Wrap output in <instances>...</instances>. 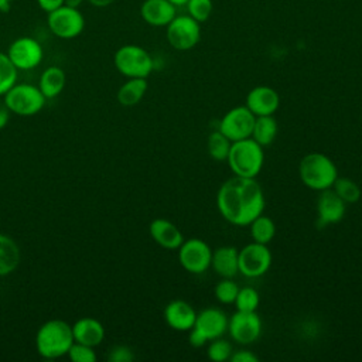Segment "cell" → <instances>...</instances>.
I'll use <instances>...</instances> for the list:
<instances>
[{"label": "cell", "mask_w": 362, "mask_h": 362, "mask_svg": "<svg viewBox=\"0 0 362 362\" xmlns=\"http://www.w3.org/2000/svg\"><path fill=\"white\" fill-rule=\"evenodd\" d=\"M216 206L229 223L247 226L263 214L266 201L262 187L255 178L235 175L226 180L218 189Z\"/></svg>", "instance_id": "1"}, {"label": "cell", "mask_w": 362, "mask_h": 362, "mask_svg": "<svg viewBox=\"0 0 362 362\" xmlns=\"http://www.w3.org/2000/svg\"><path fill=\"white\" fill-rule=\"evenodd\" d=\"M72 344V325L62 320H49L44 322L35 335L37 351L47 359H55L66 355Z\"/></svg>", "instance_id": "2"}, {"label": "cell", "mask_w": 362, "mask_h": 362, "mask_svg": "<svg viewBox=\"0 0 362 362\" xmlns=\"http://www.w3.org/2000/svg\"><path fill=\"white\" fill-rule=\"evenodd\" d=\"M226 163L235 175L256 178L264 163L263 147L252 137L232 141Z\"/></svg>", "instance_id": "3"}, {"label": "cell", "mask_w": 362, "mask_h": 362, "mask_svg": "<svg viewBox=\"0 0 362 362\" xmlns=\"http://www.w3.org/2000/svg\"><path fill=\"white\" fill-rule=\"evenodd\" d=\"M298 175L305 187L314 191H322L332 187L338 178V170L328 156L322 153H310L301 158Z\"/></svg>", "instance_id": "4"}, {"label": "cell", "mask_w": 362, "mask_h": 362, "mask_svg": "<svg viewBox=\"0 0 362 362\" xmlns=\"http://www.w3.org/2000/svg\"><path fill=\"white\" fill-rule=\"evenodd\" d=\"M228 320L221 308H204L197 314L194 327L189 329V344L194 348H201L208 341L222 337L228 331Z\"/></svg>", "instance_id": "5"}, {"label": "cell", "mask_w": 362, "mask_h": 362, "mask_svg": "<svg viewBox=\"0 0 362 362\" xmlns=\"http://www.w3.org/2000/svg\"><path fill=\"white\" fill-rule=\"evenodd\" d=\"M113 62L116 69L127 78H147L154 68L151 55L143 47L134 44L120 47L115 52Z\"/></svg>", "instance_id": "6"}, {"label": "cell", "mask_w": 362, "mask_h": 362, "mask_svg": "<svg viewBox=\"0 0 362 362\" xmlns=\"http://www.w3.org/2000/svg\"><path fill=\"white\" fill-rule=\"evenodd\" d=\"M45 96L38 86L30 83L13 85L4 93V105L18 116H33L45 105Z\"/></svg>", "instance_id": "7"}, {"label": "cell", "mask_w": 362, "mask_h": 362, "mask_svg": "<svg viewBox=\"0 0 362 362\" xmlns=\"http://www.w3.org/2000/svg\"><path fill=\"white\" fill-rule=\"evenodd\" d=\"M47 24L49 31L62 40L78 37L85 28V17L76 7L61 6L48 13Z\"/></svg>", "instance_id": "8"}, {"label": "cell", "mask_w": 362, "mask_h": 362, "mask_svg": "<svg viewBox=\"0 0 362 362\" xmlns=\"http://www.w3.org/2000/svg\"><path fill=\"white\" fill-rule=\"evenodd\" d=\"M201 23L191 16H175L167 24V40L174 49H192L201 40Z\"/></svg>", "instance_id": "9"}, {"label": "cell", "mask_w": 362, "mask_h": 362, "mask_svg": "<svg viewBox=\"0 0 362 362\" xmlns=\"http://www.w3.org/2000/svg\"><path fill=\"white\" fill-rule=\"evenodd\" d=\"M178 260L187 272L192 274H202L211 267L212 249L205 240L189 238L178 247Z\"/></svg>", "instance_id": "10"}, {"label": "cell", "mask_w": 362, "mask_h": 362, "mask_svg": "<svg viewBox=\"0 0 362 362\" xmlns=\"http://www.w3.org/2000/svg\"><path fill=\"white\" fill-rule=\"evenodd\" d=\"M239 272L250 279L263 276L272 266V253L267 245L252 242L239 250Z\"/></svg>", "instance_id": "11"}, {"label": "cell", "mask_w": 362, "mask_h": 362, "mask_svg": "<svg viewBox=\"0 0 362 362\" xmlns=\"http://www.w3.org/2000/svg\"><path fill=\"white\" fill-rule=\"evenodd\" d=\"M255 119L256 116L246 106H236L223 115L218 130L230 141L243 140L252 136Z\"/></svg>", "instance_id": "12"}, {"label": "cell", "mask_w": 362, "mask_h": 362, "mask_svg": "<svg viewBox=\"0 0 362 362\" xmlns=\"http://www.w3.org/2000/svg\"><path fill=\"white\" fill-rule=\"evenodd\" d=\"M228 332L238 344H253L262 334V320L256 311L238 310L228 320Z\"/></svg>", "instance_id": "13"}, {"label": "cell", "mask_w": 362, "mask_h": 362, "mask_svg": "<svg viewBox=\"0 0 362 362\" xmlns=\"http://www.w3.org/2000/svg\"><path fill=\"white\" fill-rule=\"evenodd\" d=\"M7 55L17 69L28 71L41 64L44 51L41 44L35 38L18 37L10 44Z\"/></svg>", "instance_id": "14"}, {"label": "cell", "mask_w": 362, "mask_h": 362, "mask_svg": "<svg viewBox=\"0 0 362 362\" xmlns=\"http://www.w3.org/2000/svg\"><path fill=\"white\" fill-rule=\"evenodd\" d=\"M346 211V204L335 194L332 188L320 191L317 199V225L325 228L331 223L342 221Z\"/></svg>", "instance_id": "15"}, {"label": "cell", "mask_w": 362, "mask_h": 362, "mask_svg": "<svg viewBox=\"0 0 362 362\" xmlns=\"http://www.w3.org/2000/svg\"><path fill=\"white\" fill-rule=\"evenodd\" d=\"M255 116H269L274 115L280 106V96L277 90L270 86L260 85L255 86L246 95L245 105Z\"/></svg>", "instance_id": "16"}, {"label": "cell", "mask_w": 362, "mask_h": 362, "mask_svg": "<svg viewBox=\"0 0 362 362\" xmlns=\"http://www.w3.org/2000/svg\"><path fill=\"white\" fill-rule=\"evenodd\" d=\"M197 311L184 300H173L164 308V320L167 325L175 331H189L194 327Z\"/></svg>", "instance_id": "17"}, {"label": "cell", "mask_w": 362, "mask_h": 362, "mask_svg": "<svg viewBox=\"0 0 362 362\" xmlns=\"http://www.w3.org/2000/svg\"><path fill=\"white\" fill-rule=\"evenodd\" d=\"M175 6L168 0H144L140 7L141 18L153 27H167L177 16Z\"/></svg>", "instance_id": "18"}, {"label": "cell", "mask_w": 362, "mask_h": 362, "mask_svg": "<svg viewBox=\"0 0 362 362\" xmlns=\"http://www.w3.org/2000/svg\"><path fill=\"white\" fill-rule=\"evenodd\" d=\"M150 235L153 238V240L160 245L164 249L168 250H174L178 249L181 246V243L184 242V236L181 233V230L168 219L164 218H157L154 219L150 226H148Z\"/></svg>", "instance_id": "19"}, {"label": "cell", "mask_w": 362, "mask_h": 362, "mask_svg": "<svg viewBox=\"0 0 362 362\" xmlns=\"http://www.w3.org/2000/svg\"><path fill=\"white\" fill-rule=\"evenodd\" d=\"M72 334L75 342L96 346L105 338V328L100 321L90 317H83L72 325Z\"/></svg>", "instance_id": "20"}, {"label": "cell", "mask_w": 362, "mask_h": 362, "mask_svg": "<svg viewBox=\"0 0 362 362\" xmlns=\"http://www.w3.org/2000/svg\"><path fill=\"white\" fill-rule=\"evenodd\" d=\"M239 250L233 246H222L212 252L211 267L223 279H232L239 272Z\"/></svg>", "instance_id": "21"}, {"label": "cell", "mask_w": 362, "mask_h": 362, "mask_svg": "<svg viewBox=\"0 0 362 362\" xmlns=\"http://www.w3.org/2000/svg\"><path fill=\"white\" fill-rule=\"evenodd\" d=\"M66 82V76L64 69L59 66H48L40 76V90L47 99H52L58 96Z\"/></svg>", "instance_id": "22"}, {"label": "cell", "mask_w": 362, "mask_h": 362, "mask_svg": "<svg viewBox=\"0 0 362 362\" xmlns=\"http://www.w3.org/2000/svg\"><path fill=\"white\" fill-rule=\"evenodd\" d=\"M20 263V249L14 239L0 233V277L17 269Z\"/></svg>", "instance_id": "23"}, {"label": "cell", "mask_w": 362, "mask_h": 362, "mask_svg": "<svg viewBox=\"0 0 362 362\" xmlns=\"http://www.w3.org/2000/svg\"><path fill=\"white\" fill-rule=\"evenodd\" d=\"M147 86L146 78H129V81L124 82L117 90L119 103L123 106L137 105L143 99Z\"/></svg>", "instance_id": "24"}, {"label": "cell", "mask_w": 362, "mask_h": 362, "mask_svg": "<svg viewBox=\"0 0 362 362\" xmlns=\"http://www.w3.org/2000/svg\"><path fill=\"white\" fill-rule=\"evenodd\" d=\"M277 120L273 115L269 116H256L253 130H252V139L259 143L262 147H266L272 144L277 136Z\"/></svg>", "instance_id": "25"}, {"label": "cell", "mask_w": 362, "mask_h": 362, "mask_svg": "<svg viewBox=\"0 0 362 362\" xmlns=\"http://www.w3.org/2000/svg\"><path fill=\"white\" fill-rule=\"evenodd\" d=\"M250 228V236L253 242L267 245L273 240L276 235V225L272 218L260 214L257 218H255L249 225Z\"/></svg>", "instance_id": "26"}, {"label": "cell", "mask_w": 362, "mask_h": 362, "mask_svg": "<svg viewBox=\"0 0 362 362\" xmlns=\"http://www.w3.org/2000/svg\"><path fill=\"white\" fill-rule=\"evenodd\" d=\"M232 141L219 130H215L208 137V153L215 161H226Z\"/></svg>", "instance_id": "27"}, {"label": "cell", "mask_w": 362, "mask_h": 362, "mask_svg": "<svg viewBox=\"0 0 362 362\" xmlns=\"http://www.w3.org/2000/svg\"><path fill=\"white\" fill-rule=\"evenodd\" d=\"M331 188L345 204H355L361 198V188L351 178L338 177Z\"/></svg>", "instance_id": "28"}, {"label": "cell", "mask_w": 362, "mask_h": 362, "mask_svg": "<svg viewBox=\"0 0 362 362\" xmlns=\"http://www.w3.org/2000/svg\"><path fill=\"white\" fill-rule=\"evenodd\" d=\"M17 68L10 61L7 52H0V96L4 95L17 81Z\"/></svg>", "instance_id": "29"}, {"label": "cell", "mask_w": 362, "mask_h": 362, "mask_svg": "<svg viewBox=\"0 0 362 362\" xmlns=\"http://www.w3.org/2000/svg\"><path fill=\"white\" fill-rule=\"evenodd\" d=\"M260 303L259 293L253 287H242L235 298L236 310L239 311H256Z\"/></svg>", "instance_id": "30"}, {"label": "cell", "mask_w": 362, "mask_h": 362, "mask_svg": "<svg viewBox=\"0 0 362 362\" xmlns=\"http://www.w3.org/2000/svg\"><path fill=\"white\" fill-rule=\"evenodd\" d=\"M232 351H233L232 344L228 339H222L219 337V338H215L209 342L208 349H206V355L214 362H223V361H228L230 358Z\"/></svg>", "instance_id": "31"}, {"label": "cell", "mask_w": 362, "mask_h": 362, "mask_svg": "<svg viewBox=\"0 0 362 362\" xmlns=\"http://www.w3.org/2000/svg\"><path fill=\"white\" fill-rule=\"evenodd\" d=\"M239 287L235 281H232V279H223L221 280L216 286H215V297L219 303L222 304H232L235 303V298L238 296Z\"/></svg>", "instance_id": "32"}, {"label": "cell", "mask_w": 362, "mask_h": 362, "mask_svg": "<svg viewBox=\"0 0 362 362\" xmlns=\"http://www.w3.org/2000/svg\"><path fill=\"white\" fill-rule=\"evenodd\" d=\"M188 16H191L198 23H204L209 18L212 13V0H188L187 1Z\"/></svg>", "instance_id": "33"}, {"label": "cell", "mask_w": 362, "mask_h": 362, "mask_svg": "<svg viewBox=\"0 0 362 362\" xmlns=\"http://www.w3.org/2000/svg\"><path fill=\"white\" fill-rule=\"evenodd\" d=\"M68 356L72 362H95L96 354L93 351V346L75 342L71 345L68 351Z\"/></svg>", "instance_id": "34"}, {"label": "cell", "mask_w": 362, "mask_h": 362, "mask_svg": "<svg viewBox=\"0 0 362 362\" xmlns=\"http://www.w3.org/2000/svg\"><path fill=\"white\" fill-rule=\"evenodd\" d=\"M133 358L134 355L132 349L126 345H116L115 348L110 349V354H109L110 362H130L133 361Z\"/></svg>", "instance_id": "35"}, {"label": "cell", "mask_w": 362, "mask_h": 362, "mask_svg": "<svg viewBox=\"0 0 362 362\" xmlns=\"http://www.w3.org/2000/svg\"><path fill=\"white\" fill-rule=\"evenodd\" d=\"M232 362H259L257 355H255L252 351L249 349H239L236 352H232L230 358Z\"/></svg>", "instance_id": "36"}, {"label": "cell", "mask_w": 362, "mask_h": 362, "mask_svg": "<svg viewBox=\"0 0 362 362\" xmlns=\"http://www.w3.org/2000/svg\"><path fill=\"white\" fill-rule=\"evenodd\" d=\"M40 8L45 13H51L57 10L58 7L64 6V0H37Z\"/></svg>", "instance_id": "37"}, {"label": "cell", "mask_w": 362, "mask_h": 362, "mask_svg": "<svg viewBox=\"0 0 362 362\" xmlns=\"http://www.w3.org/2000/svg\"><path fill=\"white\" fill-rule=\"evenodd\" d=\"M10 119V110L7 109V106H0V130L6 127V124L8 123Z\"/></svg>", "instance_id": "38"}, {"label": "cell", "mask_w": 362, "mask_h": 362, "mask_svg": "<svg viewBox=\"0 0 362 362\" xmlns=\"http://www.w3.org/2000/svg\"><path fill=\"white\" fill-rule=\"evenodd\" d=\"M86 1H89L92 6H95V7H107V6H110L115 0H86Z\"/></svg>", "instance_id": "39"}, {"label": "cell", "mask_w": 362, "mask_h": 362, "mask_svg": "<svg viewBox=\"0 0 362 362\" xmlns=\"http://www.w3.org/2000/svg\"><path fill=\"white\" fill-rule=\"evenodd\" d=\"M83 3V0H64L65 6H71V7H76L79 8V6Z\"/></svg>", "instance_id": "40"}, {"label": "cell", "mask_w": 362, "mask_h": 362, "mask_svg": "<svg viewBox=\"0 0 362 362\" xmlns=\"http://www.w3.org/2000/svg\"><path fill=\"white\" fill-rule=\"evenodd\" d=\"M10 1L11 0H0V11L6 13L10 10Z\"/></svg>", "instance_id": "41"}, {"label": "cell", "mask_w": 362, "mask_h": 362, "mask_svg": "<svg viewBox=\"0 0 362 362\" xmlns=\"http://www.w3.org/2000/svg\"><path fill=\"white\" fill-rule=\"evenodd\" d=\"M168 1L173 3L175 7H178V6H185L188 0H168Z\"/></svg>", "instance_id": "42"}]
</instances>
